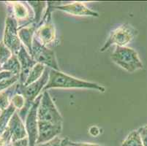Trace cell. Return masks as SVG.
<instances>
[{
  "mask_svg": "<svg viewBox=\"0 0 147 146\" xmlns=\"http://www.w3.org/2000/svg\"><path fill=\"white\" fill-rule=\"evenodd\" d=\"M1 71H2V64H0V72H1Z\"/></svg>",
  "mask_w": 147,
  "mask_h": 146,
  "instance_id": "cell-31",
  "label": "cell"
},
{
  "mask_svg": "<svg viewBox=\"0 0 147 146\" xmlns=\"http://www.w3.org/2000/svg\"><path fill=\"white\" fill-rule=\"evenodd\" d=\"M62 130V124H53L51 123L38 120V138L37 144L45 143L59 136Z\"/></svg>",
  "mask_w": 147,
  "mask_h": 146,
  "instance_id": "cell-11",
  "label": "cell"
},
{
  "mask_svg": "<svg viewBox=\"0 0 147 146\" xmlns=\"http://www.w3.org/2000/svg\"><path fill=\"white\" fill-rule=\"evenodd\" d=\"M7 3L10 7L9 12L13 15L18 21V28L22 24H24L25 26L33 23L34 13L31 12V8L28 3L22 2H8Z\"/></svg>",
  "mask_w": 147,
  "mask_h": 146,
  "instance_id": "cell-9",
  "label": "cell"
},
{
  "mask_svg": "<svg viewBox=\"0 0 147 146\" xmlns=\"http://www.w3.org/2000/svg\"><path fill=\"white\" fill-rule=\"evenodd\" d=\"M121 146H144L138 130L131 132L122 142Z\"/></svg>",
  "mask_w": 147,
  "mask_h": 146,
  "instance_id": "cell-20",
  "label": "cell"
},
{
  "mask_svg": "<svg viewBox=\"0 0 147 146\" xmlns=\"http://www.w3.org/2000/svg\"><path fill=\"white\" fill-rule=\"evenodd\" d=\"M7 128L11 134L12 143L27 137L26 127L18 112H15L9 121Z\"/></svg>",
  "mask_w": 147,
  "mask_h": 146,
  "instance_id": "cell-13",
  "label": "cell"
},
{
  "mask_svg": "<svg viewBox=\"0 0 147 146\" xmlns=\"http://www.w3.org/2000/svg\"><path fill=\"white\" fill-rule=\"evenodd\" d=\"M13 56V53L6 45L4 44L3 41L0 42V64H4L8 61Z\"/></svg>",
  "mask_w": 147,
  "mask_h": 146,
  "instance_id": "cell-22",
  "label": "cell"
},
{
  "mask_svg": "<svg viewBox=\"0 0 147 146\" xmlns=\"http://www.w3.org/2000/svg\"><path fill=\"white\" fill-rule=\"evenodd\" d=\"M14 75L12 73V72H8V71H1L0 72V81H2V80H6V79H9L11 78V77H14ZM19 76V75H18Z\"/></svg>",
  "mask_w": 147,
  "mask_h": 146,
  "instance_id": "cell-27",
  "label": "cell"
},
{
  "mask_svg": "<svg viewBox=\"0 0 147 146\" xmlns=\"http://www.w3.org/2000/svg\"><path fill=\"white\" fill-rule=\"evenodd\" d=\"M51 5L48 4V8L46 10L43 18L40 24L37 27V30L34 34V37L37 39L42 45L49 46L53 43L57 38L56 29L51 19Z\"/></svg>",
  "mask_w": 147,
  "mask_h": 146,
  "instance_id": "cell-5",
  "label": "cell"
},
{
  "mask_svg": "<svg viewBox=\"0 0 147 146\" xmlns=\"http://www.w3.org/2000/svg\"><path fill=\"white\" fill-rule=\"evenodd\" d=\"M3 42L11 50L13 54L17 55L22 45L18 37V24L13 15L9 12L6 20L4 31Z\"/></svg>",
  "mask_w": 147,
  "mask_h": 146,
  "instance_id": "cell-6",
  "label": "cell"
},
{
  "mask_svg": "<svg viewBox=\"0 0 147 146\" xmlns=\"http://www.w3.org/2000/svg\"><path fill=\"white\" fill-rule=\"evenodd\" d=\"M13 85L9 88L8 89L0 93V110L1 111H4L7 108H8L11 104V100H10V97L14 92L13 91H16V87H13Z\"/></svg>",
  "mask_w": 147,
  "mask_h": 146,
  "instance_id": "cell-19",
  "label": "cell"
},
{
  "mask_svg": "<svg viewBox=\"0 0 147 146\" xmlns=\"http://www.w3.org/2000/svg\"><path fill=\"white\" fill-rule=\"evenodd\" d=\"M89 132L92 136L97 137L100 134V129L97 126H92L89 128Z\"/></svg>",
  "mask_w": 147,
  "mask_h": 146,
  "instance_id": "cell-29",
  "label": "cell"
},
{
  "mask_svg": "<svg viewBox=\"0 0 147 146\" xmlns=\"http://www.w3.org/2000/svg\"><path fill=\"white\" fill-rule=\"evenodd\" d=\"M37 120L53 124H62L63 123L62 116L57 110L48 91L42 93V98L37 110Z\"/></svg>",
  "mask_w": 147,
  "mask_h": 146,
  "instance_id": "cell-4",
  "label": "cell"
},
{
  "mask_svg": "<svg viewBox=\"0 0 147 146\" xmlns=\"http://www.w3.org/2000/svg\"><path fill=\"white\" fill-rule=\"evenodd\" d=\"M53 8L61 10L68 14L77 16H89V17H99L97 12L91 10L86 6V5L81 2H73L67 5H57L53 7Z\"/></svg>",
  "mask_w": 147,
  "mask_h": 146,
  "instance_id": "cell-12",
  "label": "cell"
},
{
  "mask_svg": "<svg viewBox=\"0 0 147 146\" xmlns=\"http://www.w3.org/2000/svg\"><path fill=\"white\" fill-rule=\"evenodd\" d=\"M16 111V109L12 104H10L8 108H7L4 111H2L0 114V135H2L7 129L9 121Z\"/></svg>",
  "mask_w": 147,
  "mask_h": 146,
  "instance_id": "cell-16",
  "label": "cell"
},
{
  "mask_svg": "<svg viewBox=\"0 0 147 146\" xmlns=\"http://www.w3.org/2000/svg\"><path fill=\"white\" fill-rule=\"evenodd\" d=\"M71 142L68 137H59L57 136L46 143L38 144L36 146H69Z\"/></svg>",
  "mask_w": 147,
  "mask_h": 146,
  "instance_id": "cell-21",
  "label": "cell"
},
{
  "mask_svg": "<svg viewBox=\"0 0 147 146\" xmlns=\"http://www.w3.org/2000/svg\"><path fill=\"white\" fill-rule=\"evenodd\" d=\"M50 88H86L98 91L102 93L105 92V87L96 83L76 78L60 70L52 69H50L49 81L42 92L48 91Z\"/></svg>",
  "mask_w": 147,
  "mask_h": 146,
  "instance_id": "cell-1",
  "label": "cell"
},
{
  "mask_svg": "<svg viewBox=\"0 0 147 146\" xmlns=\"http://www.w3.org/2000/svg\"><path fill=\"white\" fill-rule=\"evenodd\" d=\"M11 104L16 108V109L21 110V109L24 108L25 104H26V100L22 94L16 93L12 96Z\"/></svg>",
  "mask_w": 147,
  "mask_h": 146,
  "instance_id": "cell-23",
  "label": "cell"
},
{
  "mask_svg": "<svg viewBox=\"0 0 147 146\" xmlns=\"http://www.w3.org/2000/svg\"><path fill=\"white\" fill-rule=\"evenodd\" d=\"M2 70L12 72L14 75H20L21 64H20L17 55L13 54L8 61L2 65Z\"/></svg>",
  "mask_w": 147,
  "mask_h": 146,
  "instance_id": "cell-18",
  "label": "cell"
},
{
  "mask_svg": "<svg viewBox=\"0 0 147 146\" xmlns=\"http://www.w3.org/2000/svg\"><path fill=\"white\" fill-rule=\"evenodd\" d=\"M45 68H46V67L44 66L43 64L37 63L33 67L32 69H31L29 76H28L27 79H26V81L25 82L24 86H27V85H30V84L33 83L34 82L37 81V80H39L42 77L44 72H45Z\"/></svg>",
  "mask_w": 147,
  "mask_h": 146,
  "instance_id": "cell-17",
  "label": "cell"
},
{
  "mask_svg": "<svg viewBox=\"0 0 147 146\" xmlns=\"http://www.w3.org/2000/svg\"><path fill=\"white\" fill-rule=\"evenodd\" d=\"M139 135L141 137L144 146H147V125L144 126L138 129Z\"/></svg>",
  "mask_w": 147,
  "mask_h": 146,
  "instance_id": "cell-26",
  "label": "cell"
},
{
  "mask_svg": "<svg viewBox=\"0 0 147 146\" xmlns=\"http://www.w3.org/2000/svg\"><path fill=\"white\" fill-rule=\"evenodd\" d=\"M35 24L32 23L27 26H21L18 28V37L21 42L26 49L29 54H32V42L34 34L37 30Z\"/></svg>",
  "mask_w": 147,
  "mask_h": 146,
  "instance_id": "cell-14",
  "label": "cell"
},
{
  "mask_svg": "<svg viewBox=\"0 0 147 146\" xmlns=\"http://www.w3.org/2000/svg\"><path fill=\"white\" fill-rule=\"evenodd\" d=\"M12 142L11 134L7 128L2 135H0V146L8 145Z\"/></svg>",
  "mask_w": 147,
  "mask_h": 146,
  "instance_id": "cell-25",
  "label": "cell"
},
{
  "mask_svg": "<svg viewBox=\"0 0 147 146\" xmlns=\"http://www.w3.org/2000/svg\"><path fill=\"white\" fill-rule=\"evenodd\" d=\"M18 80H19V76L16 75L11 78L6 79V80L0 81V93L13 86L17 82H18Z\"/></svg>",
  "mask_w": 147,
  "mask_h": 146,
  "instance_id": "cell-24",
  "label": "cell"
},
{
  "mask_svg": "<svg viewBox=\"0 0 147 146\" xmlns=\"http://www.w3.org/2000/svg\"><path fill=\"white\" fill-rule=\"evenodd\" d=\"M69 146H75V145H73V144H72V142H71V144L69 145Z\"/></svg>",
  "mask_w": 147,
  "mask_h": 146,
  "instance_id": "cell-32",
  "label": "cell"
},
{
  "mask_svg": "<svg viewBox=\"0 0 147 146\" xmlns=\"http://www.w3.org/2000/svg\"><path fill=\"white\" fill-rule=\"evenodd\" d=\"M33 57L37 63L43 64L46 67L50 69L59 70L55 53L47 46L42 45L34 37L32 42V54Z\"/></svg>",
  "mask_w": 147,
  "mask_h": 146,
  "instance_id": "cell-7",
  "label": "cell"
},
{
  "mask_svg": "<svg viewBox=\"0 0 147 146\" xmlns=\"http://www.w3.org/2000/svg\"><path fill=\"white\" fill-rule=\"evenodd\" d=\"M41 98H42V94L34 102L25 119V127L27 132L29 146H36V144H37V140L38 138L37 110H38Z\"/></svg>",
  "mask_w": 147,
  "mask_h": 146,
  "instance_id": "cell-8",
  "label": "cell"
},
{
  "mask_svg": "<svg viewBox=\"0 0 147 146\" xmlns=\"http://www.w3.org/2000/svg\"><path fill=\"white\" fill-rule=\"evenodd\" d=\"M137 29L129 24H125L111 31L108 40L100 49V52H104L111 45L125 47L133 40L138 34Z\"/></svg>",
  "mask_w": 147,
  "mask_h": 146,
  "instance_id": "cell-3",
  "label": "cell"
},
{
  "mask_svg": "<svg viewBox=\"0 0 147 146\" xmlns=\"http://www.w3.org/2000/svg\"><path fill=\"white\" fill-rule=\"evenodd\" d=\"M13 146H29V140H28V137L13 142Z\"/></svg>",
  "mask_w": 147,
  "mask_h": 146,
  "instance_id": "cell-28",
  "label": "cell"
},
{
  "mask_svg": "<svg viewBox=\"0 0 147 146\" xmlns=\"http://www.w3.org/2000/svg\"><path fill=\"white\" fill-rule=\"evenodd\" d=\"M17 57L21 64V73L19 75L18 83L24 85L26 81L31 69H32L37 62L23 45H21L19 52L17 53Z\"/></svg>",
  "mask_w": 147,
  "mask_h": 146,
  "instance_id": "cell-10",
  "label": "cell"
},
{
  "mask_svg": "<svg viewBox=\"0 0 147 146\" xmlns=\"http://www.w3.org/2000/svg\"><path fill=\"white\" fill-rule=\"evenodd\" d=\"M72 144L75 146H105L102 145L93 144V143H73L72 142Z\"/></svg>",
  "mask_w": 147,
  "mask_h": 146,
  "instance_id": "cell-30",
  "label": "cell"
},
{
  "mask_svg": "<svg viewBox=\"0 0 147 146\" xmlns=\"http://www.w3.org/2000/svg\"><path fill=\"white\" fill-rule=\"evenodd\" d=\"M111 59L115 64L128 72H134L144 67L137 52L129 47H116Z\"/></svg>",
  "mask_w": 147,
  "mask_h": 146,
  "instance_id": "cell-2",
  "label": "cell"
},
{
  "mask_svg": "<svg viewBox=\"0 0 147 146\" xmlns=\"http://www.w3.org/2000/svg\"><path fill=\"white\" fill-rule=\"evenodd\" d=\"M28 5H29L33 10L34 13V20L33 24L36 26H38L42 21V15L43 13L44 10L48 6V3L46 2H39V1H29L27 2Z\"/></svg>",
  "mask_w": 147,
  "mask_h": 146,
  "instance_id": "cell-15",
  "label": "cell"
}]
</instances>
